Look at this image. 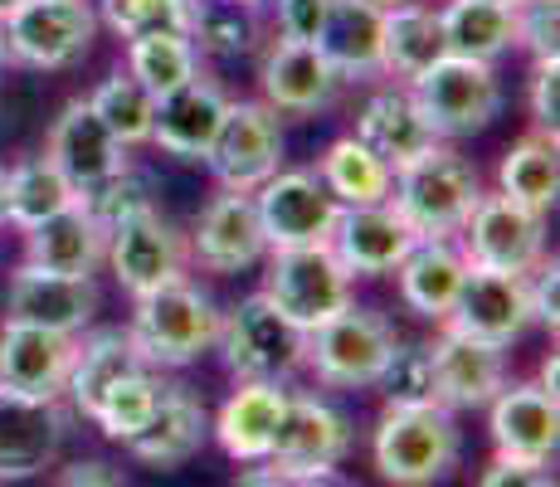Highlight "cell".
I'll return each instance as SVG.
<instances>
[{"label": "cell", "instance_id": "cell-1", "mask_svg": "<svg viewBox=\"0 0 560 487\" xmlns=\"http://www.w3.org/2000/svg\"><path fill=\"white\" fill-rule=\"evenodd\" d=\"M220 302L205 292L196 278H176V283L137 298L132 312V341L152 371H180L196 366L220 337Z\"/></svg>", "mask_w": 560, "mask_h": 487}, {"label": "cell", "instance_id": "cell-2", "mask_svg": "<svg viewBox=\"0 0 560 487\" xmlns=\"http://www.w3.org/2000/svg\"><path fill=\"white\" fill-rule=\"evenodd\" d=\"M478 200H482L478 166L444 142L429 156L395 171V186H390V205L405 214L419 240H458Z\"/></svg>", "mask_w": 560, "mask_h": 487}, {"label": "cell", "instance_id": "cell-3", "mask_svg": "<svg viewBox=\"0 0 560 487\" xmlns=\"http://www.w3.org/2000/svg\"><path fill=\"white\" fill-rule=\"evenodd\" d=\"M463 434L454 409L419 405V409H385L371 439V459L390 487H439L458 468Z\"/></svg>", "mask_w": 560, "mask_h": 487}, {"label": "cell", "instance_id": "cell-4", "mask_svg": "<svg viewBox=\"0 0 560 487\" xmlns=\"http://www.w3.org/2000/svg\"><path fill=\"white\" fill-rule=\"evenodd\" d=\"M214 346L224 351L234 381H278L283 385L293 371L307 366V332L293 327L264 292L240 298L220 317V337Z\"/></svg>", "mask_w": 560, "mask_h": 487}, {"label": "cell", "instance_id": "cell-5", "mask_svg": "<svg viewBox=\"0 0 560 487\" xmlns=\"http://www.w3.org/2000/svg\"><path fill=\"white\" fill-rule=\"evenodd\" d=\"M409 97L419 103L439 142H463V137H478L482 127H492V117L502 113V79L482 59L444 54L434 69L409 83Z\"/></svg>", "mask_w": 560, "mask_h": 487}, {"label": "cell", "instance_id": "cell-6", "mask_svg": "<svg viewBox=\"0 0 560 487\" xmlns=\"http://www.w3.org/2000/svg\"><path fill=\"white\" fill-rule=\"evenodd\" d=\"M351 283H357V278L337 264V254H331L327 244L268 248L264 298L303 332H317L322 322H331L341 308H351Z\"/></svg>", "mask_w": 560, "mask_h": 487}, {"label": "cell", "instance_id": "cell-7", "mask_svg": "<svg viewBox=\"0 0 560 487\" xmlns=\"http://www.w3.org/2000/svg\"><path fill=\"white\" fill-rule=\"evenodd\" d=\"M395 351V327L375 308H341L331 322L307 332V366L331 390H365L381 381Z\"/></svg>", "mask_w": 560, "mask_h": 487}, {"label": "cell", "instance_id": "cell-8", "mask_svg": "<svg viewBox=\"0 0 560 487\" xmlns=\"http://www.w3.org/2000/svg\"><path fill=\"white\" fill-rule=\"evenodd\" d=\"M351 453V419L341 415L331 399L322 395H293L288 390L283 419H278L273 449H268V473H278L283 483L298 478H327L347 463Z\"/></svg>", "mask_w": 560, "mask_h": 487}, {"label": "cell", "instance_id": "cell-9", "mask_svg": "<svg viewBox=\"0 0 560 487\" xmlns=\"http://www.w3.org/2000/svg\"><path fill=\"white\" fill-rule=\"evenodd\" d=\"M98 15L89 0H20L5 10V54L25 69H69L93 49Z\"/></svg>", "mask_w": 560, "mask_h": 487}, {"label": "cell", "instance_id": "cell-10", "mask_svg": "<svg viewBox=\"0 0 560 487\" xmlns=\"http://www.w3.org/2000/svg\"><path fill=\"white\" fill-rule=\"evenodd\" d=\"M463 258L468 268H492V274H532L546 258V214L532 205L512 200L502 190H482L463 224Z\"/></svg>", "mask_w": 560, "mask_h": 487}, {"label": "cell", "instance_id": "cell-11", "mask_svg": "<svg viewBox=\"0 0 560 487\" xmlns=\"http://www.w3.org/2000/svg\"><path fill=\"white\" fill-rule=\"evenodd\" d=\"M205 166L220 181V190L254 195L273 171H283V123L268 103H234L224 107V123L214 132Z\"/></svg>", "mask_w": 560, "mask_h": 487}, {"label": "cell", "instance_id": "cell-12", "mask_svg": "<svg viewBox=\"0 0 560 487\" xmlns=\"http://www.w3.org/2000/svg\"><path fill=\"white\" fill-rule=\"evenodd\" d=\"M107 264H113L122 292L137 302V298H147V292L186 278L190 240L152 205V210L122 220L117 230H107Z\"/></svg>", "mask_w": 560, "mask_h": 487}, {"label": "cell", "instance_id": "cell-13", "mask_svg": "<svg viewBox=\"0 0 560 487\" xmlns=\"http://www.w3.org/2000/svg\"><path fill=\"white\" fill-rule=\"evenodd\" d=\"M254 210L264 224L268 248H317L331 240L341 205L327 195L317 171H273L254 190Z\"/></svg>", "mask_w": 560, "mask_h": 487}, {"label": "cell", "instance_id": "cell-14", "mask_svg": "<svg viewBox=\"0 0 560 487\" xmlns=\"http://www.w3.org/2000/svg\"><path fill=\"white\" fill-rule=\"evenodd\" d=\"M532 283L522 274H492V268H468L463 288L448 308V317L439 327L458 332V337L488 341V346H508L532 327Z\"/></svg>", "mask_w": 560, "mask_h": 487}, {"label": "cell", "instance_id": "cell-15", "mask_svg": "<svg viewBox=\"0 0 560 487\" xmlns=\"http://www.w3.org/2000/svg\"><path fill=\"white\" fill-rule=\"evenodd\" d=\"M419 244L409 220L390 200L381 205H341L337 224H331L327 248L351 278H385L405 264V254Z\"/></svg>", "mask_w": 560, "mask_h": 487}, {"label": "cell", "instance_id": "cell-16", "mask_svg": "<svg viewBox=\"0 0 560 487\" xmlns=\"http://www.w3.org/2000/svg\"><path fill=\"white\" fill-rule=\"evenodd\" d=\"M69 434V409L59 399H35L0 390V483L45 473Z\"/></svg>", "mask_w": 560, "mask_h": 487}, {"label": "cell", "instance_id": "cell-17", "mask_svg": "<svg viewBox=\"0 0 560 487\" xmlns=\"http://www.w3.org/2000/svg\"><path fill=\"white\" fill-rule=\"evenodd\" d=\"M488 429H492V443H498V459L551 463L560 443V405L546 385L508 381L488 399Z\"/></svg>", "mask_w": 560, "mask_h": 487}, {"label": "cell", "instance_id": "cell-18", "mask_svg": "<svg viewBox=\"0 0 560 487\" xmlns=\"http://www.w3.org/2000/svg\"><path fill=\"white\" fill-rule=\"evenodd\" d=\"M98 283L93 278H63V274H45V268L20 264L10 274V292H5V317L10 322H30V327L45 332H63V337H83L98 312Z\"/></svg>", "mask_w": 560, "mask_h": 487}, {"label": "cell", "instance_id": "cell-19", "mask_svg": "<svg viewBox=\"0 0 560 487\" xmlns=\"http://www.w3.org/2000/svg\"><path fill=\"white\" fill-rule=\"evenodd\" d=\"M45 156L59 166V176L79 195L93 190L107 176H117L122 166H132L127 147L103 127V117L93 113L89 97H73V103L54 117V127L45 137Z\"/></svg>", "mask_w": 560, "mask_h": 487}, {"label": "cell", "instance_id": "cell-20", "mask_svg": "<svg viewBox=\"0 0 560 487\" xmlns=\"http://www.w3.org/2000/svg\"><path fill=\"white\" fill-rule=\"evenodd\" d=\"M190 258L205 274H244V268L264 264L268 240H264V224H258L254 195H240V190L214 195L200 210L196 234H190Z\"/></svg>", "mask_w": 560, "mask_h": 487}, {"label": "cell", "instance_id": "cell-21", "mask_svg": "<svg viewBox=\"0 0 560 487\" xmlns=\"http://www.w3.org/2000/svg\"><path fill=\"white\" fill-rule=\"evenodd\" d=\"M73 346H79V337H63V332H45V327L5 317V327H0V390L59 399L63 385H69Z\"/></svg>", "mask_w": 560, "mask_h": 487}, {"label": "cell", "instance_id": "cell-22", "mask_svg": "<svg viewBox=\"0 0 560 487\" xmlns=\"http://www.w3.org/2000/svg\"><path fill=\"white\" fill-rule=\"evenodd\" d=\"M258 83H264V103L273 113H327L341 93V79L327 59L317 54V45H293V39H273L258 63Z\"/></svg>", "mask_w": 560, "mask_h": 487}, {"label": "cell", "instance_id": "cell-23", "mask_svg": "<svg viewBox=\"0 0 560 487\" xmlns=\"http://www.w3.org/2000/svg\"><path fill=\"white\" fill-rule=\"evenodd\" d=\"M434 361V385L444 409H488V399L508 385V351L488 341L458 337V332H439L429 346Z\"/></svg>", "mask_w": 560, "mask_h": 487}, {"label": "cell", "instance_id": "cell-24", "mask_svg": "<svg viewBox=\"0 0 560 487\" xmlns=\"http://www.w3.org/2000/svg\"><path fill=\"white\" fill-rule=\"evenodd\" d=\"M224 107H230V93L214 79H190L186 89L156 97V117H152V147H161L166 156L180 161H205L214 132L224 123Z\"/></svg>", "mask_w": 560, "mask_h": 487}, {"label": "cell", "instance_id": "cell-25", "mask_svg": "<svg viewBox=\"0 0 560 487\" xmlns=\"http://www.w3.org/2000/svg\"><path fill=\"white\" fill-rule=\"evenodd\" d=\"M205 434H210V419H205V405L196 399L190 385H161L156 409L147 419V429L137 439H127L132 459H142L147 468H180L205 449Z\"/></svg>", "mask_w": 560, "mask_h": 487}, {"label": "cell", "instance_id": "cell-26", "mask_svg": "<svg viewBox=\"0 0 560 487\" xmlns=\"http://www.w3.org/2000/svg\"><path fill=\"white\" fill-rule=\"evenodd\" d=\"M381 39H385V10L371 0H327V20H322L317 54L337 69V79H381L385 59H381Z\"/></svg>", "mask_w": 560, "mask_h": 487}, {"label": "cell", "instance_id": "cell-27", "mask_svg": "<svg viewBox=\"0 0 560 487\" xmlns=\"http://www.w3.org/2000/svg\"><path fill=\"white\" fill-rule=\"evenodd\" d=\"M351 137L371 147L390 171H400V166L429 156V151L439 147L434 127L424 123V113H419V103L409 97V89H381V93L365 97Z\"/></svg>", "mask_w": 560, "mask_h": 487}, {"label": "cell", "instance_id": "cell-28", "mask_svg": "<svg viewBox=\"0 0 560 487\" xmlns=\"http://www.w3.org/2000/svg\"><path fill=\"white\" fill-rule=\"evenodd\" d=\"M103 258H107V230L83 205H69V210L49 214L45 224L25 230L30 268H45V274H63V278H93Z\"/></svg>", "mask_w": 560, "mask_h": 487}, {"label": "cell", "instance_id": "cell-29", "mask_svg": "<svg viewBox=\"0 0 560 487\" xmlns=\"http://www.w3.org/2000/svg\"><path fill=\"white\" fill-rule=\"evenodd\" d=\"M283 405H288V390L278 381H240L234 395L220 405V415H214V439H220V449L230 453L234 463H244V468L264 463L268 449H273Z\"/></svg>", "mask_w": 560, "mask_h": 487}, {"label": "cell", "instance_id": "cell-30", "mask_svg": "<svg viewBox=\"0 0 560 487\" xmlns=\"http://www.w3.org/2000/svg\"><path fill=\"white\" fill-rule=\"evenodd\" d=\"M132 371H152V366L142 361V351H137L132 332L127 327L89 332V337H79V346H73V366H69V385H63V395L73 399V409H79L83 419H89L93 405L103 399V390L117 385Z\"/></svg>", "mask_w": 560, "mask_h": 487}, {"label": "cell", "instance_id": "cell-31", "mask_svg": "<svg viewBox=\"0 0 560 487\" xmlns=\"http://www.w3.org/2000/svg\"><path fill=\"white\" fill-rule=\"evenodd\" d=\"M463 274H468V258H463L458 240H419L405 254V264L395 268L400 298L429 322L448 317V308H454V298L463 288Z\"/></svg>", "mask_w": 560, "mask_h": 487}, {"label": "cell", "instance_id": "cell-32", "mask_svg": "<svg viewBox=\"0 0 560 487\" xmlns=\"http://www.w3.org/2000/svg\"><path fill=\"white\" fill-rule=\"evenodd\" d=\"M448 54L444 45V25H439V10L424 5V0H409V5L385 10V39H381V59L385 73L400 79L405 89L429 73L439 59Z\"/></svg>", "mask_w": 560, "mask_h": 487}, {"label": "cell", "instance_id": "cell-33", "mask_svg": "<svg viewBox=\"0 0 560 487\" xmlns=\"http://www.w3.org/2000/svg\"><path fill=\"white\" fill-rule=\"evenodd\" d=\"M444 25V45L458 59H482L498 63V54L516 49V5H498V0H448L439 10Z\"/></svg>", "mask_w": 560, "mask_h": 487}, {"label": "cell", "instance_id": "cell-34", "mask_svg": "<svg viewBox=\"0 0 560 487\" xmlns=\"http://www.w3.org/2000/svg\"><path fill=\"white\" fill-rule=\"evenodd\" d=\"M317 181L327 186V195L337 205H381V200H390L395 171L365 142H357V137H337L317 156Z\"/></svg>", "mask_w": 560, "mask_h": 487}, {"label": "cell", "instance_id": "cell-35", "mask_svg": "<svg viewBox=\"0 0 560 487\" xmlns=\"http://www.w3.org/2000/svg\"><path fill=\"white\" fill-rule=\"evenodd\" d=\"M498 190L512 200L532 205V210L551 214L560 195V156H556V132H526L522 142H512L498 161Z\"/></svg>", "mask_w": 560, "mask_h": 487}, {"label": "cell", "instance_id": "cell-36", "mask_svg": "<svg viewBox=\"0 0 560 487\" xmlns=\"http://www.w3.org/2000/svg\"><path fill=\"white\" fill-rule=\"evenodd\" d=\"M79 205V190L59 176V166L39 151V156H25L5 171V224H15L20 234L45 224L49 214Z\"/></svg>", "mask_w": 560, "mask_h": 487}, {"label": "cell", "instance_id": "cell-37", "mask_svg": "<svg viewBox=\"0 0 560 487\" xmlns=\"http://www.w3.org/2000/svg\"><path fill=\"white\" fill-rule=\"evenodd\" d=\"M127 73L152 97H166L200 79V49L190 35H142L127 39Z\"/></svg>", "mask_w": 560, "mask_h": 487}, {"label": "cell", "instance_id": "cell-38", "mask_svg": "<svg viewBox=\"0 0 560 487\" xmlns=\"http://www.w3.org/2000/svg\"><path fill=\"white\" fill-rule=\"evenodd\" d=\"M93 113L103 117V127L117 137L127 151L152 142V117H156V97L142 89V83L132 79L127 69H113L107 79L93 89Z\"/></svg>", "mask_w": 560, "mask_h": 487}, {"label": "cell", "instance_id": "cell-39", "mask_svg": "<svg viewBox=\"0 0 560 487\" xmlns=\"http://www.w3.org/2000/svg\"><path fill=\"white\" fill-rule=\"evenodd\" d=\"M156 395H161L156 371H132V375H122L117 385L103 390V399L93 405L89 419L113 443H127V439H137L147 429V419H152V409H156Z\"/></svg>", "mask_w": 560, "mask_h": 487}, {"label": "cell", "instance_id": "cell-40", "mask_svg": "<svg viewBox=\"0 0 560 487\" xmlns=\"http://www.w3.org/2000/svg\"><path fill=\"white\" fill-rule=\"evenodd\" d=\"M103 25L117 39L142 35H190L196 0H103Z\"/></svg>", "mask_w": 560, "mask_h": 487}, {"label": "cell", "instance_id": "cell-41", "mask_svg": "<svg viewBox=\"0 0 560 487\" xmlns=\"http://www.w3.org/2000/svg\"><path fill=\"white\" fill-rule=\"evenodd\" d=\"M375 390L385 395V409H419V405H439V385H434V361L429 346L419 341H395L390 361H385Z\"/></svg>", "mask_w": 560, "mask_h": 487}, {"label": "cell", "instance_id": "cell-42", "mask_svg": "<svg viewBox=\"0 0 560 487\" xmlns=\"http://www.w3.org/2000/svg\"><path fill=\"white\" fill-rule=\"evenodd\" d=\"M190 39H196L200 54H214V59H240V54H249L254 39H258L254 10L230 5V0H196V25H190Z\"/></svg>", "mask_w": 560, "mask_h": 487}, {"label": "cell", "instance_id": "cell-43", "mask_svg": "<svg viewBox=\"0 0 560 487\" xmlns=\"http://www.w3.org/2000/svg\"><path fill=\"white\" fill-rule=\"evenodd\" d=\"M79 205L103 224V230H117L122 220H132V214H142V210H152L156 205L152 200V176L137 171V166H122L117 176H107L93 190H83Z\"/></svg>", "mask_w": 560, "mask_h": 487}, {"label": "cell", "instance_id": "cell-44", "mask_svg": "<svg viewBox=\"0 0 560 487\" xmlns=\"http://www.w3.org/2000/svg\"><path fill=\"white\" fill-rule=\"evenodd\" d=\"M516 45L532 59L560 54V0H522L516 5Z\"/></svg>", "mask_w": 560, "mask_h": 487}, {"label": "cell", "instance_id": "cell-45", "mask_svg": "<svg viewBox=\"0 0 560 487\" xmlns=\"http://www.w3.org/2000/svg\"><path fill=\"white\" fill-rule=\"evenodd\" d=\"M273 5H278V39L317 45L322 20H327V0H273Z\"/></svg>", "mask_w": 560, "mask_h": 487}, {"label": "cell", "instance_id": "cell-46", "mask_svg": "<svg viewBox=\"0 0 560 487\" xmlns=\"http://www.w3.org/2000/svg\"><path fill=\"white\" fill-rule=\"evenodd\" d=\"M560 117V59H536L532 69V123L541 132H556Z\"/></svg>", "mask_w": 560, "mask_h": 487}, {"label": "cell", "instance_id": "cell-47", "mask_svg": "<svg viewBox=\"0 0 560 487\" xmlns=\"http://www.w3.org/2000/svg\"><path fill=\"white\" fill-rule=\"evenodd\" d=\"M526 283H532V317L556 332L560 327V264L556 258H541L526 274Z\"/></svg>", "mask_w": 560, "mask_h": 487}, {"label": "cell", "instance_id": "cell-48", "mask_svg": "<svg viewBox=\"0 0 560 487\" xmlns=\"http://www.w3.org/2000/svg\"><path fill=\"white\" fill-rule=\"evenodd\" d=\"M478 487H556V473H551V463H512V459H498L488 473H482Z\"/></svg>", "mask_w": 560, "mask_h": 487}, {"label": "cell", "instance_id": "cell-49", "mask_svg": "<svg viewBox=\"0 0 560 487\" xmlns=\"http://www.w3.org/2000/svg\"><path fill=\"white\" fill-rule=\"evenodd\" d=\"M54 487H127V478L113 468V463L79 459V463H69V468H59Z\"/></svg>", "mask_w": 560, "mask_h": 487}, {"label": "cell", "instance_id": "cell-50", "mask_svg": "<svg viewBox=\"0 0 560 487\" xmlns=\"http://www.w3.org/2000/svg\"><path fill=\"white\" fill-rule=\"evenodd\" d=\"M234 487H288L278 473H268V463H249V473H240Z\"/></svg>", "mask_w": 560, "mask_h": 487}, {"label": "cell", "instance_id": "cell-51", "mask_svg": "<svg viewBox=\"0 0 560 487\" xmlns=\"http://www.w3.org/2000/svg\"><path fill=\"white\" fill-rule=\"evenodd\" d=\"M288 487H341V483L327 473V478H298V483H288Z\"/></svg>", "mask_w": 560, "mask_h": 487}, {"label": "cell", "instance_id": "cell-52", "mask_svg": "<svg viewBox=\"0 0 560 487\" xmlns=\"http://www.w3.org/2000/svg\"><path fill=\"white\" fill-rule=\"evenodd\" d=\"M10 63V54H5V15H0V69Z\"/></svg>", "mask_w": 560, "mask_h": 487}, {"label": "cell", "instance_id": "cell-53", "mask_svg": "<svg viewBox=\"0 0 560 487\" xmlns=\"http://www.w3.org/2000/svg\"><path fill=\"white\" fill-rule=\"evenodd\" d=\"M0 224H5V166H0Z\"/></svg>", "mask_w": 560, "mask_h": 487}, {"label": "cell", "instance_id": "cell-54", "mask_svg": "<svg viewBox=\"0 0 560 487\" xmlns=\"http://www.w3.org/2000/svg\"><path fill=\"white\" fill-rule=\"evenodd\" d=\"M371 5H381V10H395V5H409V0H371Z\"/></svg>", "mask_w": 560, "mask_h": 487}, {"label": "cell", "instance_id": "cell-55", "mask_svg": "<svg viewBox=\"0 0 560 487\" xmlns=\"http://www.w3.org/2000/svg\"><path fill=\"white\" fill-rule=\"evenodd\" d=\"M230 5H244V10H258V5H268V0H230Z\"/></svg>", "mask_w": 560, "mask_h": 487}, {"label": "cell", "instance_id": "cell-56", "mask_svg": "<svg viewBox=\"0 0 560 487\" xmlns=\"http://www.w3.org/2000/svg\"><path fill=\"white\" fill-rule=\"evenodd\" d=\"M20 5V0H0V15H5V10H15Z\"/></svg>", "mask_w": 560, "mask_h": 487}, {"label": "cell", "instance_id": "cell-57", "mask_svg": "<svg viewBox=\"0 0 560 487\" xmlns=\"http://www.w3.org/2000/svg\"><path fill=\"white\" fill-rule=\"evenodd\" d=\"M498 5H522V0H498Z\"/></svg>", "mask_w": 560, "mask_h": 487}]
</instances>
